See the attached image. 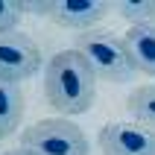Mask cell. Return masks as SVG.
<instances>
[{
    "label": "cell",
    "mask_w": 155,
    "mask_h": 155,
    "mask_svg": "<svg viewBox=\"0 0 155 155\" xmlns=\"http://www.w3.org/2000/svg\"><path fill=\"white\" fill-rule=\"evenodd\" d=\"M41 70V47L26 32H0V79L24 82Z\"/></svg>",
    "instance_id": "cell-4"
},
{
    "label": "cell",
    "mask_w": 155,
    "mask_h": 155,
    "mask_svg": "<svg viewBox=\"0 0 155 155\" xmlns=\"http://www.w3.org/2000/svg\"><path fill=\"white\" fill-rule=\"evenodd\" d=\"M24 18V9L21 3H9V0H0V32H15L18 24Z\"/></svg>",
    "instance_id": "cell-11"
},
{
    "label": "cell",
    "mask_w": 155,
    "mask_h": 155,
    "mask_svg": "<svg viewBox=\"0 0 155 155\" xmlns=\"http://www.w3.org/2000/svg\"><path fill=\"white\" fill-rule=\"evenodd\" d=\"M126 111L138 126H147V129L155 132V82L132 91L129 100H126Z\"/></svg>",
    "instance_id": "cell-9"
},
{
    "label": "cell",
    "mask_w": 155,
    "mask_h": 155,
    "mask_svg": "<svg viewBox=\"0 0 155 155\" xmlns=\"http://www.w3.org/2000/svg\"><path fill=\"white\" fill-rule=\"evenodd\" d=\"M21 147L32 155H88L85 132L68 117H47V120L29 123L21 135Z\"/></svg>",
    "instance_id": "cell-3"
},
{
    "label": "cell",
    "mask_w": 155,
    "mask_h": 155,
    "mask_svg": "<svg viewBox=\"0 0 155 155\" xmlns=\"http://www.w3.org/2000/svg\"><path fill=\"white\" fill-rule=\"evenodd\" d=\"M117 12L132 26H152L155 24V0H123V3H117Z\"/></svg>",
    "instance_id": "cell-10"
},
{
    "label": "cell",
    "mask_w": 155,
    "mask_h": 155,
    "mask_svg": "<svg viewBox=\"0 0 155 155\" xmlns=\"http://www.w3.org/2000/svg\"><path fill=\"white\" fill-rule=\"evenodd\" d=\"M44 97L61 117L85 114L97 97V73L79 50H59L44 68Z\"/></svg>",
    "instance_id": "cell-1"
},
{
    "label": "cell",
    "mask_w": 155,
    "mask_h": 155,
    "mask_svg": "<svg viewBox=\"0 0 155 155\" xmlns=\"http://www.w3.org/2000/svg\"><path fill=\"white\" fill-rule=\"evenodd\" d=\"M73 50H79L85 56V61L94 68L97 79L123 85V82H129V79L138 73L135 64H132V59H129V53H126L123 38L108 32V29H100V26H97V29L79 32Z\"/></svg>",
    "instance_id": "cell-2"
},
{
    "label": "cell",
    "mask_w": 155,
    "mask_h": 155,
    "mask_svg": "<svg viewBox=\"0 0 155 155\" xmlns=\"http://www.w3.org/2000/svg\"><path fill=\"white\" fill-rule=\"evenodd\" d=\"M126 53H129L132 64L138 73L155 76V24L152 26H132L123 35Z\"/></svg>",
    "instance_id": "cell-7"
},
{
    "label": "cell",
    "mask_w": 155,
    "mask_h": 155,
    "mask_svg": "<svg viewBox=\"0 0 155 155\" xmlns=\"http://www.w3.org/2000/svg\"><path fill=\"white\" fill-rule=\"evenodd\" d=\"M105 15H108V3L103 0H56L47 18L64 29H76L79 35L88 29H97Z\"/></svg>",
    "instance_id": "cell-6"
},
{
    "label": "cell",
    "mask_w": 155,
    "mask_h": 155,
    "mask_svg": "<svg viewBox=\"0 0 155 155\" xmlns=\"http://www.w3.org/2000/svg\"><path fill=\"white\" fill-rule=\"evenodd\" d=\"M103 155H155V132L138 123L111 120L100 129Z\"/></svg>",
    "instance_id": "cell-5"
},
{
    "label": "cell",
    "mask_w": 155,
    "mask_h": 155,
    "mask_svg": "<svg viewBox=\"0 0 155 155\" xmlns=\"http://www.w3.org/2000/svg\"><path fill=\"white\" fill-rule=\"evenodd\" d=\"M3 155H32V152L24 149V147H18V149H9V152H3Z\"/></svg>",
    "instance_id": "cell-12"
},
{
    "label": "cell",
    "mask_w": 155,
    "mask_h": 155,
    "mask_svg": "<svg viewBox=\"0 0 155 155\" xmlns=\"http://www.w3.org/2000/svg\"><path fill=\"white\" fill-rule=\"evenodd\" d=\"M21 120H24V91L18 82L0 79V140L15 135Z\"/></svg>",
    "instance_id": "cell-8"
}]
</instances>
